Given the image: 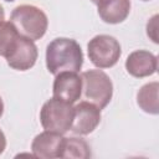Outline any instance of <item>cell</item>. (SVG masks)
Here are the masks:
<instances>
[{"label": "cell", "mask_w": 159, "mask_h": 159, "mask_svg": "<svg viewBox=\"0 0 159 159\" xmlns=\"http://www.w3.org/2000/svg\"><path fill=\"white\" fill-rule=\"evenodd\" d=\"M157 20H158V16H157V19L154 20V26H152V24H150V21H148V24H147V34H148V36L155 42V43H158V36H157Z\"/></svg>", "instance_id": "15"}, {"label": "cell", "mask_w": 159, "mask_h": 159, "mask_svg": "<svg viewBox=\"0 0 159 159\" xmlns=\"http://www.w3.org/2000/svg\"><path fill=\"white\" fill-rule=\"evenodd\" d=\"M158 60L157 56L145 50H137L132 52L125 61L127 72L137 78L152 76L157 72Z\"/></svg>", "instance_id": "10"}, {"label": "cell", "mask_w": 159, "mask_h": 159, "mask_svg": "<svg viewBox=\"0 0 159 159\" xmlns=\"http://www.w3.org/2000/svg\"><path fill=\"white\" fill-rule=\"evenodd\" d=\"M4 20H5V12H4L2 6L0 5V22H1V21H4Z\"/></svg>", "instance_id": "17"}, {"label": "cell", "mask_w": 159, "mask_h": 159, "mask_svg": "<svg viewBox=\"0 0 159 159\" xmlns=\"http://www.w3.org/2000/svg\"><path fill=\"white\" fill-rule=\"evenodd\" d=\"M73 108L75 116L70 130L80 135L92 133L101 122V109L88 101L80 102Z\"/></svg>", "instance_id": "7"}, {"label": "cell", "mask_w": 159, "mask_h": 159, "mask_svg": "<svg viewBox=\"0 0 159 159\" xmlns=\"http://www.w3.org/2000/svg\"><path fill=\"white\" fill-rule=\"evenodd\" d=\"M2 112H4V103H2V99L0 97V117L2 116Z\"/></svg>", "instance_id": "18"}, {"label": "cell", "mask_w": 159, "mask_h": 159, "mask_svg": "<svg viewBox=\"0 0 159 159\" xmlns=\"http://www.w3.org/2000/svg\"><path fill=\"white\" fill-rule=\"evenodd\" d=\"M37 56L39 52L34 41L20 35L5 58L11 68L17 71H27L36 63Z\"/></svg>", "instance_id": "6"}, {"label": "cell", "mask_w": 159, "mask_h": 159, "mask_svg": "<svg viewBox=\"0 0 159 159\" xmlns=\"http://www.w3.org/2000/svg\"><path fill=\"white\" fill-rule=\"evenodd\" d=\"M143 1H149V0H143Z\"/></svg>", "instance_id": "21"}, {"label": "cell", "mask_w": 159, "mask_h": 159, "mask_svg": "<svg viewBox=\"0 0 159 159\" xmlns=\"http://www.w3.org/2000/svg\"><path fill=\"white\" fill-rule=\"evenodd\" d=\"M73 116L75 108L71 103L52 97L42 106L40 112V122L45 130L65 134L71 129Z\"/></svg>", "instance_id": "3"}, {"label": "cell", "mask_w": 159, "mask_h": 159, "mask_svg": "<svg viewBox=\"0 0 159 159\" xmlns=\"http://www.w3.org/2000/svg\"><path fill=\"white\" fill-rule=\"evenodd\" d=\"M83 63V53L77 41L67 37L52 40L46 48V67L50 73L63 71L78 72Z\"/></svg>", "instance_id": "1"}, {"label": "cell", "mask_w": 159, "mask_h": 159, "mask_svg": "<svg viewBox=\"0 0 159 159\" xmlns=\"http://www.w3.org/2000/svg\"><path fill=\"white\" fill-rule=\"evenodd\" d=\"M91 1H92V2L94 4V5H97V4H98L99 1H102V0H91Z\"/></svg>", "instance_id": "19"}, {"label": "cell", "mask_w": 159, "mask_h": 159, "mask_svg": "<svg viewBox=\"0 0 159 159\" xmlns=\"http://www.w3.org/2000/svg\"><path fill=\"white\" fill-rule=\"evenodd\" d=\"M91 157V148L82 138H65L61 158L87 159Z\"/></svg>", "instance_id": "13"}, {"label": "cell", "mask_w": 159, "mask_h": 159, "mask_svg": "<svg viewBox=\"0 0 159 159\" xmlns=\"http://www.w3.org/2000/svg\"><path fill=\"white\" fill-rule=\"evenodd\" d=\"M82 92L83 97L103 109L112 99L113 84L107 73L101 70H88L82 72Z\"/></svg>", "instance_id": "4"}, {"label": "cell", "mask_w": 159, "mask_h": 159, "mask_svg": "<svg viewBox=\"0 0 159 159\" xmlns=\"http://www.w3.org/2000/svg\"><path fill=\"white\" fill-rule=\"evenodd\" d=\"M65 137L62 134L45 130L37 134L31 144L32 155L40 159H53L61 158Z\"/></svg>", "instance_id": "9"}, {"label": "cell", "mask_w": 159, "mask_h": 159, "mask_svg": "<svg viewBox=\"0 0 159 159\" xmlns=\"http://www.w3.org/2000/svg\"><path fill=\"white\" fill-rule=\"evenodd\" d=\"M10 22L21 36L32 41L40 40L45 35L48 26L46 14L34 5L16 6L11 12Z\"/></svg>", "instance_id": "2"}, {"label": "cell", "mask_w": 159, "mask_h": 159, "mask_svg": "<svg viewBox=\"0 0 159 159\" xmlns=\"http://www.w3.org/2000/svg\"><path fill=\"white\" fill-rule=\"evenodd\" d=\"M5 147H6V138H5L4 133H2V130L0 129V154H2Z\"/></svg>", "instance_id": "16"}, {"label": "cell", "mask_w": 159, "mask_h": 159, "mask_svg": "<svg viewBox=\"0 0 159 159\" xmlns=\"http://www.w3.org/2000/svg\"><path fill=\"white\" fill-rule=\"evenodd\" d=\"M53 97L73 104L82 94V80L77 72L63 71L56 75L53 81Z\"/></svg>", "instance_id": "8"}, {"label": "cell", "mask_w": 159, "mask_h": 159, "mask_svg": "<svg viewBox=\"0 0 159 159\" xmlns=\"http://www.w3.org/2000/svg\"><path fill=\"white\" fill-rule=\"evenodd\" d=\"M99 17L107 24L124 21L130 11V0H102L97 4Z\"/></svg>", "instance_id": "11"}, {"label": "cell", "mask_w": 159, "mask_h": 159, "mask_svg": "<svg viewBox=\"0 0 159 159\" xmlns=\"http://www.w3.org/2000/svg\"><path fill=\"white\" fill-rule=\"evenodd\" d=\"M5 1H14V0H5Z\"/></svg>", "instance_id": "20"}, {"label": "cell", "mask_w": 159, "mask_h": 159, "mask_svg": "<svg viewBox=\"0 0 159 159\" xmlns=\"http://www.w3.org/2000/svg\"><path fill=\"white\" fill-rule=\"evenodd\" d=\"M158 91H159V83L158 82L147 83L138 91L137 103L144 112L150 113V114H158L159 113Z\"/></svg>", "instance_id": "12"}, {"label": "cell", "mask_w": 159, "mask_h": 159, "mask_svg": "<svg viewBox=\"0 0 159 159\" xmlns=\"http://www.w3.org/2000/svg\"><path fill=\"white\" fill-rule=\"evenodd\" d=\"M20 34L10 21L0 22V56L6 57L14 47Z\"/></svg>", "instance_id": "14"}, {"label": "cell", "mask_w": 159, "mask_h": 159, "mask_svg": "<svg viewBox=\"0 0 159 159\" xmlns=\"http://www.w3.org/2000/svg\"><path fill=\"white\" fill-rule=\"evenodd\" d=\"M88 57L98 68L113 67L122 53L119 42L109 35H97L87 45Z\"/></svg>", "instance_id": "5"}]
</instances>
